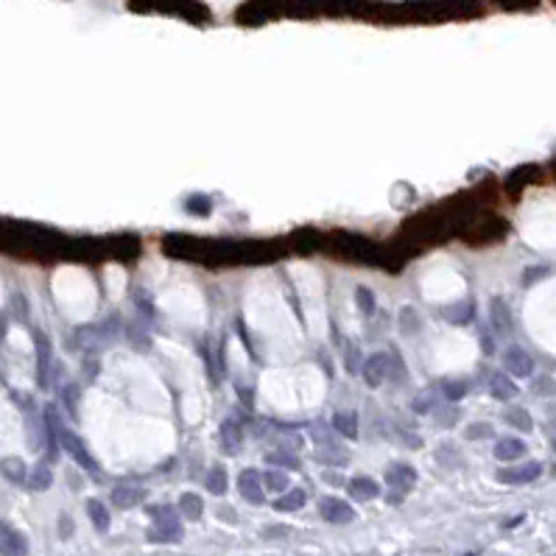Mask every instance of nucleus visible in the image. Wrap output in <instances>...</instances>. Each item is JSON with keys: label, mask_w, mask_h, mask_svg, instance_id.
Instances as JSON below:
<instances>
[{"label": "nucleus", "mask_w": 556, "mask_h": 556, "mask_svg": "<svg viewBox=\"0 0 556 556\" xmlns=\"http://www.w3.org/2000/svg\"><path fill=\"white\" fill-rule=\"evenodd\" d=\"M61 441H64L67 453H73V455L78 458V464H84V467H89V469H92V461H89V455H87V450L81 447L78 436H73V433H61Z\"/></svg>", "instance_id": "nucleus-5"}, {"label": "nucleus", "mask_w": 556, "mask_h": 556, "mask_svg": "<svg viewBox=\"0 0 556 556\" xmlns=\"http://www.w3.org/2000/svg\"><path fill=\"white\" fill-rule=\"evenodd\" d=\"M352 495L355 497H372V495H377V486L369 478H358V481H352Z\"/></svg>", "instance_id": "nucleus-10"}, {"label": "nucleus", "mask_w": 556, "mask_h": 556, "mask_svg": "<svg viewBox=\"0 0 556 556\" xmlns=\"http://www.w3.org/2000/svg\"><path fill=\"white\" fill-rule=\"evenodd\" d=\"M503 366H506L509 374H517V377H528L534 372V360H531V355L522 346H511L503 355Z\"/></svg>", "instance_id": "nucleus-2"}, {"label": "nucleus", "mask_w": 556, "mask_h": 556, "mask_svg": "<svg viewBox=\"0 0 556 556\" xmlns=\"http://www.w3.org/2000/svg\"><path fill=\"white\" fill-rule=\"evenodd\" d=\"M525 453V444L520 441V439H500L497 444H495V455L500 458V461H514L517 455H522Z\"/></svg>", "instance_id": "nucleus-3"}, {"label": "nucleus", "mask_w": 556, "mask_h": 556, "mask_svg": "<svg viewBox=\"0 0 556 556\" xmlns=\"http://www.w3.org/2000/svg\"><path fill=\"white\" fill-rule=\"evenodd\" d=\"M481 433H492V427L489 425H472V427H467V436H481Z\"/></svg>", "instance_id": "nucleus-18"}, {"label": "nucleus", "mask_w": 556, "mask_h": 556, "mask_svg": "<svg viewBox=\"0 0 556 556\" xmlns=\"http://www.w3.org/2000/svg\"><path fill=\"white\" fill-rule=\"evenodd\" d=\"M358 307L363 310V313H372L374 310V299H372V293H369V288H358Z\"/></svg>", "instance_id": "nucleus-12"}, {"label": "nucleus", "mask_w": 556, "mask_h": 556, "mask_svg": "<svg viewBox=\"0 0 556 556\" xmlns=\"http://www.w3.org/2000/svg\"><path fill=\"white\" fill-rule=\"evenodd\" d=\"M89 514L98 520V525L103 528L106 525V514H103V509H101V503H89Z\"/></svg>", "instance_id": "nucleus-17"}, {"label": "nucleus", "mask_w": 556, "mask_h": 556, "mask_svg": "<svg viewBox=\"0 0 556 556\" xmlns=\"http://www.w3.org/2000/svg\"><path fill=\"white\" fill-rule=\"evenodd\" d=\"M302 500H305V497H302V492H296V495H291L288 500H279V503H277V509H296Z\"/></svg>", "instance_id": "nucleus-16"}, {"label": "nucleus", "mask_w": 556, "mask_h": 556, "mask_svg": "<svg viewBox=\"0 0 556 556\" xmlns=\"http://www.w3.org/2000/svg\"><path fill=\"white\" fill-rule=\"evenodd\" d=\"M324 517H327V520H349V517H352V511L346 509V503L327 500V503H324Z\"/></svg>", "instance_id": "nucleus-8"}, {"label": "nucleus", "mask_w": 556, "mask_h": 556, "mask_svg": "<svg viewBox=\"0 0 556 556\" xmlns=\"http://www.w3.org/2000/svg\"><path fill=\"white\" fill-rule=\"evenodd\" d=\"M224 481H226V475H224V469H212V475H210V489L215 492V495H221L226 486H224Z\"/></svg>", "instance_id": "nucleus-13"}, {"label": "nucleus", "mask_w": 556, "mask_h": 556, "mask_svg": "<svg viewBox=\"0 0 556 556\" xmlns=\"http://www.w3.org/2000/svg\"><path fill=\"white\" fill-rule=\"evenodd\" d=\"M265 481H268L271 489H285V475H279V472H268Z\"/></svg>", "instance_id": "nucleus-15"}, {"label": "nucleus", "mask_w": 556, "mask_h": 556, "mask_svg": "<svg viewBox=\"0 0 556 556\" xmlns=\"http://www.w3.org/2000/svg\"><path fill=\"white\" fill-rule=\"evenodd\" d=\"M503 8H534L539 0H497Z\"/></svg>", "instance_id": "nucleus-14"}, {"label": "nucleus", "mask_w": 556, "mask_h": 556, "mask_svg": "<svg viewBox=\"0 0 556 556\" xmlns=\"http://www.w3.org/2000/svg\"><path fill=\"white\" fill-rule=\"evenodd\" d=\"M506 422H509V425H514V427H520L522 433L534 427V422H531V416H528V411H525V408H509V411H506Z\"/></svg>", "instance_id": "nucleus-6"}, {"label": "nucleus", "mask_w": 556, "mask_h": 556, "mask_svg": "<svg viewBox=\"0 0 556 556\" xmlns=\"http://www.w3.org/2000/svg\"><path fill=\"white\" fill-rule=\"evenodd\" d=\"M355 422H358V416H355V414H335V419H332V425H335L346 439H352V436H355Z\"/></svg>", "instance_id": "nucleus-9"}, {"label": "nucleus", "mask_w": 556, "mask_h": 556, "mask_svg": "<svg viewBox=\"0 0 556 556\" xmlns=\"http://www.w3.org/2000/svg\"><path fill=\"white\" fill-rule=\"evenodd\" d=\"M240 483H243V495L251 497V500H260V492H257V478L254 472H243L240 475Z\"/></svg>", "instance_id": "nucleus-11"}, {"label": "nucleus", "mask_w": 556, "mask_h": 556, "mask_svg": "<svg viewBox=\"0 0 556 556\" xmlns=\"http://www.w3.org/2000/svg\"><path fill=\"white\" fill-rule=\"evenodd\" d=\"M517 394V388H514V383L506 377V374H495L492 377V397H497V400H511Z\"/></svg>", "instance_id": "nucleus-4"}, {"label": "nucleus", "mask_w": 556, "mask_h": 556, "mask_svg": "<svg viewBox=\"0 0 556 556\" xmlns=\"http://www.w3.org/2000/svg\"><path fill=\"white\" fill-rule=\"evenodd\" d=\"M539 475V464H528L522 469H503L500 472V481H531Z\"/></svg>", "instance_id": "nucleus-7"}, {"label": "nucleus", "mask_w": 556, "mask_h": 556, "mask_svg": "<svg viewBox=\"0 0 556 556\" xmlns=\"http://www.w3.org/2000/svg\"><path fill=\"white\" fill-rule=\"evenodd\" d=\"M291 0H251L246 6H240L237 11V22H249V25H260L271 17H279L282 8L288 6Z\"/></svg>", "instance_id": "nucleus-1"}]
</instances>
